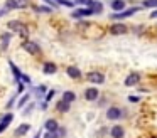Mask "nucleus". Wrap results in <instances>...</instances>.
I'll list each match as a JSON object with an SVG mask.
<instances>
[{"mask_svg": "<svg viewBox=\"0 0 157 138\" xmlns=\"http://www.w3.org/2000/svg\"><path fill=\"white\" fill-rule=\"evenodd\" d=\"M54 94H56V93H54V89H49L48 93H46V103H48V101H51L52 98H54Z\"/></svg>", "mask_w": 157, "mask_h": 138, "instance_id": "29", "label": "nucleus"}, {"mask_svg": "<svg viewBox=\"0 0 157 138\" xmlns=\"http://www.w3.org/2000/svg\"><path fill=\"white\" fill-rule=\"evenodd\" d=\"M90 9H91L93 15H95V13H101V12H103V3H101V2H96V0H93V3L90 5Z\"/></svg>", "mask_w": 157, "mask_h": 138, "instance_id": "19", "label": "nucleus"}, {"mask_svg": "<svg viewBox=\"0 0 157 138\" xmlns=\"http://www.w3.org/2000/svg\"><path fill=\"white\" fill-rule=\"evenodd\" d=\"M90 15H93V12H91L90 7H83V9H78V10H75V12L71 13L73 19H86V17H90Z\"/></svg>", "mask_w": 157, "mask_h": 138, "instance_id": "6", "label": "nucleus"}, {"mask_svg": "<svg viewBox=\"0 0 157 138\" xmlns=\"http://www.w3.org/2000/svg\"><path fill=\"white\" fill-rule=\"evenodd\" d=\"M122 116H123V111L117 106H110L108 110H106V118H108V120H120Z\"/></svg>", "mask_w": 157, "mask_h": 138, "instance_id": "7", "label": "nucleus"}, {"mask_svg": "<svg viewBox=\"0 0 157 138\" xmlns=\"http://www.w3.org/2000/svg\"><path fill=\"white\" fill-rule=\"evenodd\" d=\"M98 96H100V93H98L96 88H88V89L85 91V99L86 101H95V99H98Z\"/></svg>", "mask_w": 157, "mask_h": 138, "instance_id": "12", "label": "nucleus"}, {"mask_svg": "<svg viewBox=\"0 0 157 138\" xmlns=\"http://www.w3.org/2000/svg\"><path fill=\"white\" fill-rule=\"evenodd\" d=\"M29 7V2L27 0H7L5 2V9L10 10V9H25Z\"/></svg>", "mask_w": 157, "mask_h": 138, "instance_id": "5", "label": "nucleus"}, {"mask_svg": "<svg viewBox=\"0 0 157 138\" xmlns=\"http://www.w3.org/2000/svg\"><path fill=\"white\" fill-rule=\"evenodd\" d=\"M29 98H31V94H24V96L21 98V101L17 103V108H22V106H24V104L29 101Z\"/></svg>", "mask_w": 157, "mask_h": 138, "instance_id": "25", "label": "nucleus"}, {"mask_svg": "<svg viewBox=\"0 0 157 138\" xmlns=\"http://www.w3.org/2000/svg\"><path fill=\"white\" fill-rule=\"evenodd\" d=\"M128 99L132 101V103H137V101H140V96H130Z\"/></svg>", "mask_w": 157, "mask_h": 138, "instance_id": "34", "label": "nucleus"}, {"mask_svg": "<svg viewBox=\"0 0 157 138\" xmlns=\"http://www.w3.org/2000/svg\"><path fill=\"white\" fill-rule=\"evenodd\" d=\"M44 128H46V131H56L59 128V125H58V121H56V120L49 118V120L44 123Z\"/></svg>", "mask_w": 157, "mask_h": 138, "instance_id": "17", "label": "nucleus"}, {"mask_svg": "<svg viewBox=\"0 0 157 138\" xmlns=\"http://www.w3.org/2000/svg\"><path fill=\"white\" fill-rule=\"evenodd\" d=\"M139 12V7H130V9H123L120 10V12H113L112 15H110V19L112 20H122V19H127V17H132L133 13Z\"/></svg>", "mask_w": 157, "mask_h": 138, "instance_id": "1", "label": "nucleus"}, {"mask_svg": "<svg viewBox=\"0 0 157 138\" xmlns=\"http://www.w3.org/2000/svg\"><path fill=\"white\" fill-rule=\"evenodd\" d=\"M150 19H157V9L152 10V13H150Z\"/></svg>", "mask_w": 157, "mask_h": 138, "instance_id": "35", "label": "nucleus"}, {"mask_svg": "<svg viewBox=\"0 0 157 138\" xmlns=\"http://www.w3.org/2000/svg\"><path fill=\"white\" fill-rule=\"evenodd\" d=\"M32 110H34V103H31V104H29L27 108H25V110H24V114H29V113H31Z\"/></svg>", "mask_w": 157, "mask_h": 138, "instance_id": "32", "label": "nucleus"}, {"mask_svg": "<svg viewBox=\"0 0 157 138\" xmlns=\"http://www.w3.org/2000/svg\"><path fill=\"white\" fill-rule=\"evenodd\" d=\"M75 3H79L83 7H90L93 3V0H75Z\"/></svg>", "mask_w": 157, "mask_h": 138, "instance_id": "28", "label": "nucleus"}, {"mask_svg": "<svg viewBox=\"0 0 157 138\" xmlns=\"http://www.w3.org/2000/svg\"><path fill=\"white\" fill-rule=\"evenodd\" d=\"M34 138H41V131H39V133H37V135H36V136H34Z\"/></svg>", "mask_w": 157, "mask_h": 138, "instance_id": "37", "label": "nucleus"}, {"mask_svg": "<svg viewBox=\"0 0 157 138\" xmlns=\"http://www.w3.org/2000/svg\"><path fill=\"white\" fill-rule=\"evenodd\" d=\"M127 30H128V27L125 24H112V27H110L112 35H122V34H127Z\"/></svg>", "mask_w": 157, "mask_h": 138, "instance_id": "8", "label": "nucleus"}, {"mask_svg": "<svg viewBox=\"0 0 157 138\" xmlns=\"http://www.w3.org/2000/svg\"><path fill=\"white\" fill-rule=\"evenodd\" d=\"M44 2H46V3H49V5H52V7H56V9L59 7V3L56 2V0H44Z\"/></svg>", "mask_w": 157, "mask_h": 138, "instance_id": "33", "label": "nucleus"}, {"mask_svg": "<svg viewBox=\"0 0 157 138\" xmlns=\"http://www.w3.org/2000/svg\"><path fill=\"white\" fill-rule=\"evenodd\" d=\"M46 93H48V88H46V86H37V88H36V91H34V94L37 98H44Z\"/></svg>", "mask_w": 157, "mask_h": 138, "instance_id": "24", "label": "nucleus"}, {"mask_svg": "<svg viewBox=\"0 0 157 138\" xmlns=\"http://www.w3.org/2000/svg\"><path fill=\"white\" fill-rule=\"evenodd\" d=\"M42 138H59V135H58V131H46Z\"/></svg>", "mask_w": 157, "mask_h": 138, "instance_id": "27", "label": "nucleus"}, {"mask_svg": "<svg viewBox=\"0 0 157 138\" xmlns=\"http://www.w3.org/2000/svg\"><path fill=\"white\" fill-rule=\"evenodd\" d=\"M110 9L113 12H120V10L127 9V2L125 0H110Z\"/></svg>", "mask_w": 157, "mask_h": 138, "instance_id": "10", "label": "nucleus"}, {"mask_svg": "<svg viewBox=\"0 0 157 138\" xmlns=\"http://www.w3.org/2000/svg\"><path fill=\"white\" fill-rule=\"evenodd\" d=\"M56 110H59L61 111V113H66V111L69 110V103H66V101H58V103H56Z\"/></svg>", "mask_w": 157, "mask_h": 138, "instance_id": "21", "label": "nucleus"}, {"mask_svg": "<svg viewBox=\"0 0 157 138\" xmlns=\"http://www.w3.org/2000/svg\"><path fill=\"white\" fill-rule=\"evenodd\" d=\"M37 12H44V13H51L52 9H49V7L42 5V7H37Z\"/></svg>", "mask_w": 157, "mask_h": 138, "instance_id": "30", "label": "nucleus"}, {"mask_svg": "<svg viewBox=\"0 0 157 138\" xmlns=\"http://www.w3.org/2000/svg\"><path fill=\"white\" fill-rule=\"evenodd\" d=\"M31 130V125L29 123H22L21 126L17 128V130H15V136H24V135H27V131Z\"/></svg>", "mask_w": 157, "mask_h": 138, "instance_id": "16", "label": "nucleus"}, {"mask_svg": "<svg viewBox=\"0 0 157 138\" xmlns=\"http://www.w3.org/2000/svg\"><path fill=\"white\" fill-rule=\"evenodd\" d=\"M58 3H61V5H64V7H69V9L75 7V2H71V0H58Z\"/></svg>", "mask_w": 157, "mask_h": 138, "instance_id": "26", "label": "nucleus"}, {"mask_svg": "<svg viewBox=\"0 0 157 138\" xmlns=\"http://www.w3.org/2000/svg\"><path fill=\"white\" fill-rule=\"evenodd\" d=\"M110 136L112 138H123L125 136V130H123V126H120V125L112 126V130H110Z\"/></svg>", "mask_w": 157, "mask_h": 138, "instance_id": "11", "label": "nucleus"}, {"mask_svg": "<svg viewBox=\"0 0 157 138\" xmlns=\"http://www.w3.org/2000/svg\"><path fill=\"white\" fill-rule=\"evenodd\" d=\"M86 79L91 84H103L105 83V74L100 73V71H91V73L86 74Z\"/></svg>", "mask_w": 157, "mask_h": 138, "instance_id": "4", "label": "nucleus"}, {"mask_svg": "<svg viewBox=\"0 0 157 138\" xmlns=\"http://www.w3.org/2000/svg\"><path fill=\"white\" fill-rule=\"evenodd\" d=\"M5 12H7V9H0V17L4 15V13H5Z\"/></svg>", "mask_w": 157, "mask_h": 138, "instance_id": "36", "label": "nucleus"}, {"mask_svg": "<svg viewBox=\"0 0 157 138\" xmlns=\"http://www.w3.org/2000/svg\"><path fill=\"white\" fill-rule=\"evenodd\" d=\"M142 7H145V9H157V0H144L142 2Z\"/></svg>", "mask_w": 157, "mask_h": 138, "instance_id": "23", "label": "nucleus"}, {"mask_svg": "<svg viewBox=\"0 0 157 138\" xmlns=\"http://www.w3.org/2000/svg\"><path fill=\"white\" fill-rule=\"evenodd\" d=\"M10 37H12V34H10V32H5V34H2V49H7V46H9V40H10Z\"/></svg>", "mask_w": 157, "mask_h": 138, "instance_id": "22", "label": "nucleus"}, {"mask_svg": "<svg viewBox=\"0 0 157 138\" xmlns=\"http://www.w3.org/2000/svg\"><path fill=\"white\" fill-rule=\"evenodd\" d=\"M56 2H58V0H56Z\"/></svg>", "mask_w": 157, "mask_h": 138, "instance_id": "38", "label": "nucleus"}, {"mask_svg": "<svg viewBox=\"0 0 157 138\" xmlns=\"http://www.w3.org/2000/svg\"><path fill=\"white\" fill-rule=\"evenodd\" d=\"M12 120H14V114H12V113H7L4 118H2V121H0V133L7 130V128H9V125H10V121H12Z\"/></svg>", "mask_w": 157, "mask_h": 138, "instance_id": "13", "label": "nucleus"}, {"mask_svg": "<svg viewBox=\"0 0 157 138\" xmlns=\"http://www.w3.org/2000/svg\"><path fill=\"white\" fill-rule=\"evenodd\" d=\"M7 27L12 30V32L22 34V35H25V34H27V27H25L21 20H10V22L7 24Z\"/></svg>", "mask_w": 157, "mask_h": 138, "instance_id": "3", "label": "nucleus"}, {"mask_svg": "<svg viewBox=\"0 0 157 138\" xmlns=\"http://www.w3.org/2000/svg\"><path fill=\"white\" fill-rule=\"evenodd\" d=\"M21 81H22V83H25V84H31V83H32V81H31V77H29V76H25V74H22V76H21Z\"/></svg>", "mask_w": 157, "mask_h": 138, "instance_id": "31", "label": "nucleus"}, {"mask_svg": "<svg viewBox=\"0 0 157 138\" xmlns=\"http://www.w3.org/2000/svg\"><path fill=\"white\" fill-rule=\"evenodd\" d=\"M139 81H140V74L139 73H130L128 76L125 77V86H128V88H132V86H135V84H139Z\"/></svg>", "mask_w": 157, "mask_h": 138, "instance_id": "9", "label": "nucleus"}, {"mask_svg": "<svg viewBox=\"0 0 157 138\" xmlns=\"http://www.w3.org/2000/svg\"><path fill=\"white\" fill-rule=\"evenodd\" d=\"M22 49H24L25 52H29L31 56L41 54V47H39V44L34 42V40H25V42H22Z\"/></svg>", "mask_w": 157, "mask_h": 138, "instance_id": "2", "label": "nucleus"}, {"mask_svg": "<svg viewBox=\"0 0 157 138\" xmlns=\"http://www.w3.org/2000/svg\"><path fill=\"white\" fill-rule=\"evenodd\" d=\"M75 99H76V94L73 93V91H64V93H63V101H66V103L71 104Z\"/></svg>", "mask_w": 157, "mask_h": 138, "instance_id": "20", "label": "nucleus"}, {"mask_svg": "<svg viewBox=\"0 0 157 138\" xmlns=\"http://www.w3.org/2000/svg\"><path fill=\"white\" fill-rule=\"evenodd\" d=\"M56 71H58V66H56L54 62H44V66H42V73L44 74H56Z\"/></svg>", "mask_w": 157, "mask_h": 138, "instance_id": "15", "label": "nucleus"}, {"mask_svg": "<svg viewBox=\"0 0 157 138\" xmlns=\"http://www.w3.org/2000/svg\"><path fill=\"white\" fill-rule=\"evenodd\" d=\"M66 73H68V76L71 77V79H79V77L83 76V74H81V71H79L76 66H69L68 69H66Z\"/></svg>", "mask_w": 157, "mask_h": 138, "instance_id": "14", "label": "nucleus"}, {"mask_svg": "<svg viewBox=\"0 0 157 138\" xmlns=\"http://www.w3.org/2000/svg\"><path fill=\"white\" fill-rule=\"evenodd\" d=\"M9 66H10V69H12V73H14V77H15V83H21V76H22V73H21V69H19L17 66H15L12 61H9Z\"/></svg>", "mask_w": 157, "mask_h": 138, "instance_id": "18", "label": "nucleus"}]
</instances>
